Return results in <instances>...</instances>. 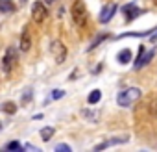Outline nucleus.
<instances>
[{
	"mask_svg": "<svg viewBox=\"0 0 157 152\" xmlns=\"http://www.w3.org/2000/svg\"><path fill=\"white\" fill-rule=\"evenodd\" d=\"M6 148H8V150H21V143L11 141V143H8V145H6Z\"/></svg>",
	"mask_w": 157,
	"mask_h": 152,
	"instance_id": "obj_18",
	"label": "nucleus"
},
{
	"mask_svg": "<svg viewBox=\"0 0 157 152\" xmlns=\"http://www.w3.org/2000/svg\"><path fill=\"white\" fill-rule=\"evenodd\" d=\"M0 11L2 13H13L15 11V4L11 0H0Z\"/></svg>",
	"mask_w": 157,
	"mask_h": 152,
	"instance_id": "obj_11",
	"label": "nucleus"
},
{
	"mask_svg": "<svg viewBox=\"0 0 157 152\" xmlns=\"http://www.w3.org/2000/svg\"><path fill=\"white\" fill-rule=\"evenodd\" d=\"M52 135H54V128H52V126H44V128L41 130V139H43V141H50Z\"/></svg>",
	"mask_w": 157,
	"mask_h": 152,
	"instance_id": "obj_12",
	"label": "nucleus"
},
{
	"mask_svg": "<svg viewBox=\"0 0 157 152\" xmlns=\"http://www.w3.org/2000/svg\"><path fill=\"white\" fill-rule=\"evenodd\" d=\"M30 98H32V89H28V91L24 93V98H22V102H28Z\"/></svg>",
	"mask_w": 157,
	"mask_h": 152,
	"instance_id": "obj_21",
	"label": "nucleus"
},
{
	"mask_svg": "<svg viewBox=\"0 0 157 152\" xmlns=\"http://www.w3.org/2000/svg\"><path fill=\"white\" fill-rule=\"evenodd\" d=\"M117 13V4H105L104 6V10L100 11V17H98V21L102 22V24H105V22H109L111 19H113V15Z\"/></svg>",
	"mask_w": 157,
	"mask_h": 152,
	"instance_id": "obj_7",
	"label": "nucleus"
},
{
	"mask_svg": "<svg viewBox=\"0 0 157 152\" xmlns=\"http://www.w3.org/2000/svg\"><path fill=\"white\" fill-rule=\"evenodd\" d=\"M126 141H128V137H122V139L115 137V139H109V141H104V143L96 145V146H94V150H104V148H107V146H111V145H117V143H126Z\"/></svg>",
	"mask_w": 157,
	"mask_h": 152,
	"instance_id": "obj_10",
	"label": "nucleus"
},
{
	"mask_svg": "<svg viewBox=\"0 0 157 152\" xmlns=\"http://www.w3.org/2000/svg\"><path fill=\"white\" fill-rule=\"evenodd\" d=\"M153 54H155L153 48L146 50V46H139V56H137V59H135V69H142V67L153 58Z\"/></svg>",
	"mask_w": 157,
	"mask_h": 152,
	"instance_id": "obj_6",
	"label": "nucleus"
},
{
	"mask_svg": "<svg viewBox=\"0 0 157 152\" xmlns=\"http://www.w3.org/2000/svg\"><path fill=\"white\" fill-rule=\"evenodd\" d=\"M129 59H131V50L126 48L118 54V63H129Z\"/></svg>",
	"mask_w": 157,
	"mask_h": 152,
	"instance_id": "obj_13",
	"label": "nucleus"
},
{
	"mask_svg": "<svg viewBox=\"0 0 157 152\" xmlns=\"http://www.w3.org/2000/svg\"><path fill=\"white\" fill-rule=\"evenodd\" d=\"M122 11H124V17H126V22H129V21H133L135 17H139L140 13H142V10H139L135 4H128V6H124L122 8Z\"/></svg>",
	"mask_w": 157,
	"mask_h": 152,
	"instance_id": "obj_8",
	"label": "nucleus"
},
{
	"mask_svg": "<svg viewBox=\"0 0 157 152\" xmlns=\"http://www.w3.org/2000/svg\"><path fill=\"white\" fill-rule=\"evenodd\" d=\"M148 110H150V113L153 117H157V97H151V100L148 104Z\"/></svg>",
	"mask_w": 157,
	"mask_h": 152,
	"instance_id": "obj_15",
	"label": "nucleus"
},
{
	"mask_svg": "<svg viewBox=\"0 0 157 152\" xmlns=\"http://www.w3.org/2000/svg\"><path fill=\"white\" fill-rule=\"evenodd\" d=\"M87 8L83 4V0H76V2L72 4V21L76 26H85L87 24Z\"/></svg>",
	"mask_w": 157,
	"mask_h": 152,
	"instance_id": "obj_1",
	"label": "nucleus"
},
{
	"mask_svg": "<svg viewBox=\"0 0 157 152\" xmlns=\"http://www.w3.org/2000/svg\"><path fill=\"white\" fill-rule=\"evenodd\" d=\"M65 95V91H61V89H56V91H52V98H61Z\"/></svg>",
	"mask_w": 157,
	"mask_h": 152,
	"instance_id": "obj_19",
	"label": "nucleus"
},
{
	"mask_svg": "<svg viewBox=\"0 0 157 152\" xmlns=\"http://www.w3.org/2000/svg\"><path fill=\"white\" fill-rule=\"evenodd\" d=\"M46 4H54V2H57V0H44Z\"/></svg>",
	"mask_w": 157,
	"mask_h": 152,
	"instance_id": "obj_22",
	"label": "nucleus"
},
{
	"mask_svg": "<svg viewBox=\"0 0 157 152\" xmlns=\"http://www.w3.org/2000/svg\"><path fill=\"white\" fill-rule=\"evenodd\" d=\"M32 19L37 22V24H41V22H44L46 19H48V10H46V6L43 4V2H37L32 6Z\"/></svg>",
	"mask_w": 157,
	"mask_h": 152,
	"instance_id": "obj_4",
	"label": "nucleus"
},
{
	"mask_svg": "<svg viewBox=\"0 0 157 152\" xmlns=\"http://www.w3.org/2000/svg\"><path fill=\"white\" fill-rule=\"evenodd\" d=\"M15 63H17V50L15 48H8L6 54H4V59H2V70L6 74H10L11 69L15 67Z\"/></svg>",
	"mask_w": 157,
	"mask_h": 152,
	"instance_id": "obj_5",
	"label": "nucleus"
},
{
	"mask_svg": "<svg viewBox=\"0 0 157 152\" xmlns=\"http://www.w3.org/2000/svg\"><path fill=\"white\" fill-rule=\"evenodd\" d=\"M2 110H4L6 113H10V115H13V113L17 111V106H15L13 102H6V104H2Z\"/></svg>",
	"mask_w": 157,
	"mask_h": 152,
	"instance_id": "obj_16",
	"label": "nucleus"
},
{
	"mask_svg": "<svg viewBox=\"0 0 157 152\" xmlns=\"http://www.w3.org/2000/svg\"><path fill=\"white\" fill-rule=\"evenodd\" d=\"M139 98H140V89H139V87H129V89H124V91L118 93L117 102H118V106L128 108V106H131L133 102H137Z\"/></svg>",
	"mask_w": 157,
	"mask_h": 152,
	"instance_id": "obj_2",
	"label": "nucleus"
},
{
	"mask_svg": "<svg viewBox=\"0 0 157 152\" xmlns=\"http://www.w3.org/2000/svg\"><path fill=\"white\" fill-rule=\"evenodd\" d=\"M30 48H32V35H30V28L26 26L22 30V35H21V50L28 52Z\"/></svg>",
	"mask_w": 157,
	"mask_h": 152,
	"instance_id": "obj_9",
	"label": "nucleus"
},
{
	"mask_svg": "<svg viewBox=\"0 0 157 152\" xmlns=\"http://www.w3.org/2000/svg\"><path fill=\"white\" fill-rule=\"evenodd\" d=\"M105 37H107V34H100V35H98V37H96V39H94L93 43H91L89 50H94V48H96V46H98V45H100V43H102L104 39H105Z\"/></svg>",
	"mask_w": 157,
	"mask_h": 152,
	"instance_id": "obj_17",
	"label": "nucleus"
},
{
	"mask_svg": "<svg viewBox=\"0 0 157 152\" xmlns=\"http://www.w3.org/2000/svg\"><path fill=\"white\" fill-rule=\"evenodd\" d=\"M50 52H52L56 63H63V61L67 59V46H65L59 39L52 41V45H50Z\"/></svg>",
	"mask_w": 157,
	"mask_h": 152,
	"instance_id": "obj_3",
	"label": "nucleus"
},
{
	"mask_svg": "<svg viewBox=\"0 0 157 152\" xmlns=\"http://www.w3.org/2000/svg\"><path fill=\"white\" fill-rule=\"evenodd\" d=\"M102 98V91H98V89H94V91H91V95H89V104H96L98 100Z\"/></svg>",
	"mask_w": 157,
	"mask_h": 152,
	"instance_id": "obj_14",
	"label": "nucleus"
},
{
	"mask_svg": "<svg viewBox=\"0 0 157 152\" xmlns=\"http://www.w3.org/2000/svg\"><path fill=\"white\" fill-rule=\"evenodd\" d=\"M22 2H26V0H22Z\"/></svg>",
	"mask_w": 157,
	"mask_h": 152,
	"instance_id": "obj_23",
	"label": "nucleus"
},
{
	"mask_svg": "<svg viewBox=\"0 0 157 152\" xmlns=\"http://www.w3.org/2000/svg\"><path fill=\"white\" fill-rule=\"evenodd\" d=\"M56 150H57V152H59V150H61V152H70V146H68V145H57Z\"/></svg>",
	"mask_w": 157,
	"mask_h": 152,
	"instance_id": "obj_20",
	"label": "nucleus"
}]
</instances>
